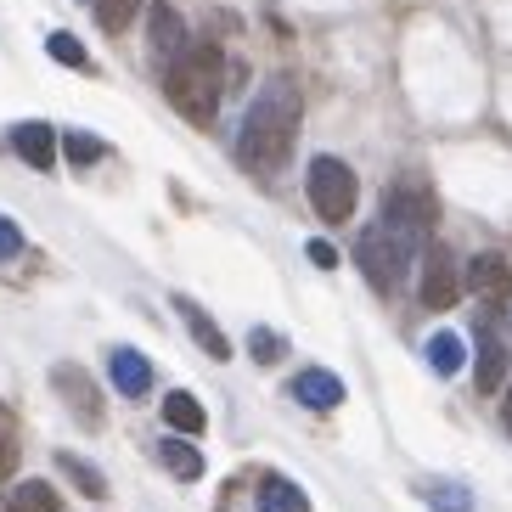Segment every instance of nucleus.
Segmentation results:
<instances>
[{"instance_id":"obj_26","label":"nucleus","mask_w":512,"mask_h":512,"mask_svg":"<svg viewBox=\"0 0 512 512\" xmlns=\"http://www.w3.org/2000/svg\"><path fill=\"white\" fill-rule=\"evenodd\" d=\"M17 254H23V231L0 214V265H6V259H17Z\"/></svg>"},{"instance_id":"obj_25","label":"nucleus","mask_w":512,"mask_h":512,"mask_svg":"<svg viewBox=\"0 0 512 512\" xmlns=\"http://www.w3.org/2000/svg\"><path fill=\"white\" fill-rule=\"evenodd\" d=\"M96 158H102V141L85 136V130H74V136H68V164H74V169H91Z\"/></svg>"},{"instance_id":"obj_23","label":"nucleus","mask_w":512,"mask_h":512,"mask_svg":"<svg viewBox=\"0 0 512 512\" xmlns=\"http://www.w3.org/2000/svg\"><path fill=\"white\" fill-rule=\"evenodd\" d=\"M422 496H428V507H434V512H473V496H467L462 484H428Z\"/></svg>"},{"instance_id":"obj_5","label":"nucleus","mask_w":512,"mask_h":512,"mask_svg":"<svg viewBox=\"0 0 512 512\" xmlns=\"http://www.w3.org/2000/svg\"><path fill=\"white\" fill-rule=\"evenodd\" d=\"M406 259H411V242H400L389 226H366L361 242H355V265H361V276L377 293H394V287H400Z\"/></svg>"},{"instance_id":"obj_16","label":"nucleus","mask_w":512,"mask_h":512,"mask_svg":"<svg viewBox=\"0 0 512 512\" xmlns=\"http://www.w3.org/2000/svg\"><path fill=\"white\" fill-rule=\"evenodd\" d=\"M6 512H57V490L46 479H23L6 490Z\"/></svg>"},{"instance_id":"obj_24","label":"nucleus","mask_w":512,"mask_h":512,"mask_svg":"<svg viewBox=\"0 0 512 512\" xmlns=\"http://www.w3.org/2000/svg\"><path fill=\"white\" fill-rule=\"evenodd\" d=\"M248 349H254L259 366H271V361H282V355H287V338H282V332H271V327H254Z\"/></svg>"},{"instance_id":"obj_14","label":"nucleus","mask_w":512,"mask_h":512,"mask_svg":"<svg viewBox=\"0 0 512 512\" xmlns=\"http://www.w3.org/2000/svg\"><path fill=\"white\" fill-rule=\"evenodd\" d=\"M254 501H259V512H310V496L293 479H282V473H265Z\"/></svg>"},{"instance_id":"obj_21","label":"nucleus","mask_w":512,"mask_h":512,"mask_svg":"<svg viewBox=\"0 0 512 512\" xmlns=\"http://www.w3.org/2000/svg\"><path fill=\"white\" fill-rule=\"evenodd\" d=\"M96 12V23H102L107 34H119V29H130V17H136V0H85Z\"/></svg>"},{"instance_id":"obj_12","label":"nucleus","mask_w":512,"mask_h":512,"mask_svg":"<svg viewBox=\"0 0 512 512\" xmlns=\"http://www.w3.org/2000/svg\"><path fill=\"white\" fill-rule=\"evenodd\" d=\"M473 377H479V394H496L507 383V344H501L496 327H479V366H473Z\"/></svg>"},{"instance_id":"obj_28","label":"nucleus","mask_w":512,"mask_h":512,"mask_svg":"<svg viewBox=\"0 0 512 512\" xmlns=\"http://www.w3.org/2000/svg\"><path fill=\"white\" fill-rule=\"evenodd\" d=\"M12 467H17V445L12 439H0V479H12Z\"/></svg>"},{"instance_id":"obj_9","label":"nucleus","mask_w":512,"mask_h":512,"mask_svg":"<svg viewBox=\"0 0 512 512\" xmlns=\"http://www.w3.org/2000/svg\"><path fill=\"white\" fill-rule=\"evenodd\" d=\"M51 383H57L62 400L74 406V417L102 422V394H96V383L85 377V366H57V372H51Z\"/></svg>"},{"instance_id":"obj_29","label":"nucleus","mask_w":512,"mask_h":512,"mask_svg":"<svg viewBox=\"0 0 512 512\" xmlns=\"http://www.w3.org/2000/svg\"><path fill=\"white\" fill-rule=\"evenodd\" d=\"M6 428H12V411H6V406H0V434H6Z\"/></svg>"},{"instance_id":"obj_2","label":"nucleus","mask_w":512,"mask_h":512,"mask_svg":"<svg viewBox=\"0 0 512 512\" xmlns=\"http://www.w3.org/2000/svg\"><path fill=\"white\" fill-rule=\"evenodd\" d=\"M164 91L197 130H209L214 113H220V91H226V62H220V51L214 46H186L181 57H175V68H169Z\"/></svg>"},{"instance_id":"obj_19","label":"nucleus","mask_w":512,"mask_h":512,"mask_svg":"<svg viewBox=\"0 0 512 512\" xmlns=\"http://www.w3.org/2000/svg\"><path fill=\"white\" fill-rule=\"evenodd\" d=\"M158 462L175 473V479H203V456H197V445H181V439H164L158 445Z\"/></svg>"},{"instance_id":"obj_27","label":"nucleus","mask_w":512,"mask_h":512,"mask_svg":"<svg viewBox=\"0 0 512 512\" xmlns=\"http://www.w3.org/2000/svg\"><path fill=\"white\" fill-rule=\"evenodd\" d=\"M304 254H310V265H316V271H332V265H338V248H332V242H321V237H310V248H304Z\"/></svg>"},{"instance_id":"obj_20","label":"nucleus","mask_w":512,"mask_h":512,"mask_svg":"<svg viewBox=\"0 0 512 512\" xmlns=\"http://www.w3.org/2000/svg\"><path fill=\"white\" fill-rule=\"evenodd\" d=\"M57 473H68V479H74L79 490H85V496H96V501L107 496V479L96 473L91 462H79V456H68V451H62V456H57Z\"/></svg>"},{"instance_id":"obj_3","label":"nucleus","mask_w":512,"mask_h":512,"mask_svg":"<svg viewBox=\"0 0 512 512\" xmlns=\"http://www.w3.org/2000/svg\"><path fill=\"white\" fill-rule=\"evenodd\" d=\"M434 220H439V203L417 175H406V181H394L389 192H383V226H389L400 242H411V248L428 242L434 237Z\"/></svg>"},{"instance_id":"obj_1","label":"nucleus","mask_w":512,"mask_h":512,"mask_svg":"<svg viewBox=\"0 0 512 512\" xmlns=\"http://www.w3.org/2000/svg\"><path fill=\"white\" fill-rule=\"evenodd\" d=\"M299 119H304V96L293 79H271L265 91L254 96L248 119L237 130V158L254 175H271V169L287 164V152L299 141Z\"/></svg>"},{"instance_id":"obj_7","label":"nucleus","mask_w":512,"mask_h":512,"mask_svg":"<svg viewBox=\"0 0 512 512\" xmlns=\"http://www.w3.org/2000/svg\"><path fill=\"white\" fill-rule=\"evenodd\" d=\"M467 287H473V299H484L490 310H501V304L512 299V265H507V254H473V265H467Z\"/></svg>"},{"instance_id":"obj_10","label":"nucleus","mask_w":512,"mask_h":512,"mask_svg":"<svg viewBox=\"0 0 512 512\" xmlns=\"http://www.w3.org/2000/svg\"><path fill=\"white\" fill-rule=\"evenodd\" d=\"M12 152L23 158L29 169H51L57 164V136H51V124H12Z\"/></svg>"},{"instance_id":"obj_18","label":"nucleus","mask_w":512,"mask_h":512,"mask_svg":"<svg viewBox=\"0 0 512 512\" xmlns=\"http://www.w3.org/2000/svg\"><path fill=\"white\" fill-rule=\"evenodd\" d=\"M462 361H467V344L456 332H434V338H428V366H434L439 377H456Z\"/></svg>"},{"instance_id":"obj_13","label":"nucleus","mask_w":512,"mask_h":512,"mask_svg":"<svg viewBox=\"0 0 512 512\" xmlns=\"http://www.w3.org/2000/svg\"><path fill=\"white\" fill-rule=\"evenodd\" d=\"M175 310H181V321L192 327V338L203 344V355H209V361H226L231 344H226V332H220V327L209 321V310H203L197 299H175Z\"/></svg>"},{"instance_id":"obj_8","label":"nucleus","mask_w":512,"mask_h":512,"mask_svg":"<svg viewBox=\"0 0 512 512\" xmlns=\"http://www.w3.org/2000/svg\"><path fill=\"white\" fill-rule=\"evenodd\" d=\"M293 400L310 411H332V406H344V377L327 372V366H310V372L293 377Z\"/></svg>"},{"instance_id":"obj_15","label":"nucleus","mask_w":512,"mask_h":512,"mask_svg":"<svg viewBox=\"0 0 512 512\" xmlns=\"http://www.w3.org/2000/svg\"><path fill=\"white\" fill-rule=\"evenodd\" d=\"M147 29H152V46L164 51V57H175V51H186V23H181V12L175 6H152L147 12Z\"/></svg>"},{"instance_id":"obj_11","label":"nucleus","mask_w":512,"mask_h":512,"mask_svg":"<svg viewBox=\"0 0 512 512\" xmlns=\"http://www.w3.org/2000/svg\"><path fill=\"white\" fill-rule=\"evenodd\" d=\"M107 372H113V389L130 394V400H141V394L152 389V361L136 355V349H113V355H107Z\"/></svg>"},{"instance_id":"obj_22","label":"nucleus","mask_w":512,"mask_h":512,"mask_svg":"<svg viewBox=\"0 0 512 512\" xmlns=\"http://www.w3.org/2000/svg\"><path fill=\"white\" fill-rule=\"evenodd\" d=\"M46 51L62 62V68H91V57H85V46H79L68 29H57V34H46Z\"/></svg>"},{"instance_id":"obj_4","label":"nucleus","mask_w":512,"mask_h":512,"mask_svg":"<svg viewBox=\"0 0 512 512\" xmlns=\"http://www.w3.org/2000/svg\"><path fill=\"white\" fill-rule=\"evenodd\" d=\"M304 192H310V209H316L327 226H344L349 214H355V197H361V186H355V169H349L344 158L321 152V158H310Z\"/></svg>"},{"instance_id":"obj_17","label":"nucleus","mask_w":512,"mask_h":512,"mask_svg":"<svg viewBox=\"0 0 512 512\" xmlns=\"http://www.w3.org/2000/svg\"><path fill=\"white\" fill-rule=\"evenodd\" d=\"M164 422L175 428V434H203V428H209V417H203V406H197V400H192L186 389H175V394L164 400Z\"/></svg>"},{"instance_id":"obj_30","label":"nucleus","mask_w":512,"mask_h":512,"mask_svg":"<svg viewBox=\"0 0 512 512\" xmlns=\"http://www.w3.org/2000/svg\"><path fill=\"white\" fill-rule=\"evenodd\" d=\"M507 428H512V389H507Z\"/></svg>"},{"instance_id":"obj_6","label":"nucleus","mask_w":512,"mask_h":512,"mask_svg":"<svg viewBox=\"0 0 512 512\" xmlns=\"http://www.w3.org/2000/svg\"><path fill=\"white\" fill-rule=\"evenodd\" d=\"M462 299V271H456V259L445 242H428V254H422V304L428 310H451Z\"/></svg>"}]
</instances>
